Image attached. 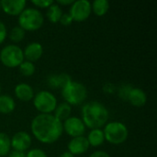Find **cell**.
Returning <instances> with one entry per match:
<instances>
[{
    "instance_id": "6da1fadb",
    "label": "cell",
    "mask_w": 157,
    "mask_h": 157,
    "mask_svg": "<svg viewBox=\"0 0 157 157\" xmlns=\"http://www.w3.org/2000/svg\"><path fill=\"white\" fill-rule=\"evenodd\" d=\"M30 130L33 136L41 144H52L63 134V122L53 114H39L31 121Z\"/></svg>"
},
{
    "instance_id": "7a4b0ae2",
    "label": "cell",
    "mask_w": 157,
    "mask_h": 157,
    "mask_svg": "<svg viewBox=\"0 0 157 157\" xmlns=\"http://www.w3.org/2000/svg\"><path fill=\"white\" fill-rule=\"evenodd\" d=\"M82 121L86 127L94 130L101 129L108 123L109 113L108 109L98 101H90L82 107Z\"/></svg>"
},
{
    "instance_id": "3957f363",
    "label": "cell",
    "mask_w": 157,
    "mask_h": 157,
    "mask_svg": "<svg viewBox=\"0 0 157 157\" xmlns=\"http://www.w3.org/2000/svg\"><path fill=\"white\" fill-rule=\"evenodd\" d=\"M44 17L41 12L34 7L25 8L18 16V26L25 31H35L41 28Z\"/></svg>"
},
{
    "instance_id": "277c9868",
    "label": "cell",
    "mask_w": 157,
    "mask_h": 157,
    "mask_svg": "<svg viewBox=\"0 0 157 157\" xmlns=\"http://www.w3.org/2000/svg\"><path fill=\"white\" fill-rule=\"evenodd\" d=\"M62 96L64 102L70 106H77L84 103L86 99L87 89L83 84L72 81L62 88Z\"/></svg>"
},
{
    "instance_id": "5b68a950",
    "label": "cell",
    "mask_w": 157,
    "mask_h": 157,
    "mask_svg": "<svg viewBox=\"0 0 157 157\" xmlns=\"http://www.w3.org/2000/svg\"><path fill=\"white\" fill-rule=\"evenodd\" d=\"M105 140L114 145L125 143L129 136V131L126 125L121 121H111L105 125L103 130Z\"/></svg>"
},
{
    "instance_id": "8992f818",
    "label": "cell",
    "mask_w": 157,
    "mask_h": 157,
    "mask_svg": "<svg viewBox=\"0 0 157 157\" xmlns=\"http://www.w3.org/2000/svg\"><path fill=\"white\" fill-rule=\"evenodd\" d=\"M24 61L23 50L16 44L5 46L0 52V62L8 68L18 67Z\"/></svg>"
},
{
    "instance_id": "52a82bcc",
    "label": "cell",
    "mask_w": 157,
    "mask_h": 157,
    "mask_svg": "<svg viewBox=\"0 0 157 157\" xmlns=\"http://www.w3.org/2000/svg\"><path fill=\"white\" fill-rule=\"evenodd\" d=\"M33 105L40 114H52L57 107V98L47 90H42L34 95Z\"/></svg>"
},
{
    "instance_id": "ba28073f",
    "label": "cell",
    "mask_w": 157,
    "mask_h": 157,
    "mask_svg": "<svg viewBox=\"0 0 157 157\" xmlns=\"http://www.w3.org/2000/svg\"><path fill=\"white\" fill-rule=\"evenodd\" d=\"M91 12V3L88 0H77L74 1L71 5L69 15L72 17L73 20L82 22L89 17Z\"/></svg>"
},
{
    "instance_id": "9c48e42d",
    "label": "cell",
    "mask_w": 157,
    "mask_h": 157,
    "mask_svg": "<svg viewBox=\"0 0 157 157\" xmlns=\"http://www.w3.org/2000/svg\"><path fill=\"white\" fill-rule=\"evenodd\" d=\"M86 126L80 118L69 117L63 122V131H64L67 135L72 138L84 136L86 132Z\"/></svg>"
},
{
    "instance_id": "30bf717a",
    "label": "cell",
    "mask_w": 157,
    "mask_h": 157,
    "mask_svg": "<svg viewBox=\"0 0 157 157\" xmlns=\"http://www.w3.org/2000/svg\"><path fill=\"white\" fill-rule=\"evenodd\" d=\"M11 148L13 151L25 153L31 146V136L26 132H18L13 135L10 139Z\"/></svg>"
},
{
    "instance_id": "8fae6325",
    "label": "cell",
    "mask_w": 157,
    "mask_h": 157,
    "mask_svg": "<svg viewBox=\"0 0 157 157\" xmlns=\"http://www.w3.org/2000/svg\"><path fill=\"white\" fill-rule=\"evenodd\" d=\"M27 2L25 0H2L0 6L3 11L9 16H19L26 8Z\"/></svg>"
},
{
    "instance_id": "7c38bea8",
    "label": "cell",
    "mask_w": 157,
    "mask_h": 157,
    "mask_svg": "<svg viewBox=\"0 0 157 157\" xmlns=\"http://www.w3.org/2000/svg\"><path fill=\"white\" fill-rule=\"evenodd\" d=\"M67 147H68V152H70L73 155H79L86 153L90 145L87 142L86 137L79 136L75 138H72Z\"/></svg>"
},
{
    "instance_id": "4fadbf2b",
    "label": "cell",
    "mask_w": 157,
    "mask_h": 157,
    "mask_svg": "<svg viewBox=\"0 0 157 157\" xmlns=\"http://www.w3.org/2000/svg\"><path fill=\"white\" fill-rule=\"evenodd\" d=\"M42 53H43V47L40 42L37 41L29 43L23 50L24 59L31 63H34L39 59H40Z\"/></svg>"
},
{
    "instance_id": "5bb4252c",
    "label": "cell",
    "mask_w": 157,
    "mask_h": 157,
    "mask_svg": "<svg viewBox=\"0 0 157 157\" xmlns=\"http://www.w3.org/2000/svg\"><path fill=\"white\" fill-rule=\"evenodd\" d=\"M127 100L134 107H144L147 101V96L145 92L139 87H132L128 95Z\"/></svg>"
},
{
    "instance_id": "9a60e30c",
    "label": "cell",
    "mask_w": 157,
    "mask_h": 157,
    "mask_svg": "<svg viewBox=\"0 0 157 157\" xmlns=\"http://www.w3.org/2000/svg\"><path fill=\"white\" fill-rule=\"evenodd\" d=\"M15 96L21 101H30L34 98V91L31 86L26 83H20L15 86L14 89Z\"/></svg>"
},
{
    "instance_id": "2e32d148",
    "label": "cell",
    "mask_w": 157,
    "mask_h": 157,
    "mask_svg": "<svg viewBox=\"0 0 157 157\" xmlns=\"http://www.w3.org/2000/svg\"><path fill=\"white\" fill-rule=\"evenodd\" d=\"M48 85L53 88H63L67 84L72 82L71 76L65 73H62L60 75H52L48 77Z\"/></svg>"
},
{
    "instance_id": "e0dca14e",
    "label": "cell",
    "mask_w": 157,
    "mask_h": 157,
    "mask_svg": "<svg viewBox=\"0 0 157 157\" xmlns=\"http://www.w3.org/2000/svg\"><path fill=\"white\" fill-rule=\"evenodd\" d=\"M86 139H87L89 145H91L93 147H98V146L102 145L105 142L103 130H101V129L91 130L90 132L88 133Z\"/></svg>"
},
{
    "instance_id": "ac0fdd59",
    "label": "cell",
    "mask_w": 157,
    "mask_h": 157,
    "mask_svg": "<svg viewBox=\"0 0 157 157\" xmlns=\"http://www.w3.org/2000/svg\"><path fill=\"white\" fill-rule=\"evenodd\" d=\"M16 109L14 98L8 95H0V113L9 114Z\"/></svg>"
},
{
    "instance_id": "d6986e66",
    "label": "cell",
    "mask_w": 157,
    "mask_h": 157,
    "mask_svg": "<svg viewBox=\"0 0 157 157\" xmlns=\"http://www.w3.org/2000/svg\"><path fill=\"white\" fill-rule=\"evenodd\" d=\"M53 112H54L53 116L57 120H59L61 122L64 121L69 117H71L70 115H71V112H72V106H70L66 102H63V103L57 105V107H56V109H54Z\"/></svg>"
},
{
    "instance_id": "ffe728a7",
    "label": "cell",
    "mask_w": 157,
    "mask_h": 157,
    "mask_svg": "<svg viewBox=\"0 0 157 157\" xmlns=\"http://www.w3.org/2000/svg\"><path fill=\"white\" fill-rule=\"evenodd\" d=\"M91 9L98 17H103L109 9V3L108 0H95L91 4Z\"/></svg>"
},
{
    "instance_id": "44dd1931",
    "label": "cell",
    "mask_w": 157,
    "mask_h": 157,
    "mask_svg": "<svg viewBox=\"0 0 157 157\" xmlns=\"http://www.w3.org/2000/svg\"><path fill=\"white\" fill-rule=\"evenodd\" d=\"M62 15H63V10H62L61 6L56 3H53L52 6H50L47 9V13H46L47 18L52 23L59 22Z\"/></svg>"
},
{
    "instance_id": "7402d4cb",
    "label": "cell",
    "mask_w": 157,
    "mask_h": 157,
    "mask_svg": "<svg viewBox=\"0 0 157 157\" xmlns=\"http://www.w3.org/2000/svg\"><path fill=\"white\" fill-rule=\"evenodd\" d=\"M11 151L9 136L5 132H0V157L6 156Z\"/></svg>"
},
{
    "instance_id": "603a6c76",
    "label": "cell",
    "mask_w": 157,
    "mask_h": 157,
    "mask_svg": "<svg viewBox=\"0 0 157 157\" xmlns=\"http://www.w3.org/2000/svg\"><path fill=\"white\" fill-rule=\"evenodd\" d=\"M24 37H25V30L22 28H20L19 26H15L10 30L9 39H10V40H12L15 43L21 41L24 39Z\"/></svg>"
},
{
    "instance_id": "cb8c5ba5",
    "label": "cell",
    "mask_w": 157,
    "mask_h": 157,
    "mask_svg": "<svg viewBox=\"0 0 157 157\" xmlns=\"http://www.w3.org/2000/svg\"><path fill=\"white\" fill-rule=\"evenodd\" d=\"M19 72L21 73L22 75L24 76H31L35 73V65L33 63L29 62V61H23L21 64L18 66Z\"/></svg>"
},
{
    "instance_id": "d4e9b609",
    "label": "cell",
    "mask_w": 157,
    "mask_h": 157,
    "mask_svg": "<svg viewBox=\"0 0 157 157\" xmlns=\"http://www.w3.org/2000/svg\"><path fill=\"white\" fill-rule=\"evenodd\" d=\"M32 5H34L37 7L40 8H48L50 6H52L54 2L52 0H31Z\"/></svg>"
},
{
    "instance_id": "484cf974",
    "label": "cell",
    "mask_w": 157,
    "mask_h": 157,
    "mask_svg": "<svg viewBox=\"0 0 157 157\" xmlns=\"http://www.w3.org/2000/svg\"><path fill=\"white\" fill-rule=\"evenodd\" d=\"M132 88V86H131L130 85H123L120 87L119 89V96L120 98H121L122 99L127 100L128 98V95L131 91V89Z\"/></svg>"
},
{
    "instance_id": "4316f807",
    "label": "cell",
    "mask_w": 157,
    "mask_h": 157,
    "mask_svg": "<svg viewBox=\"0 0 157 157\" xmlns=\"http://www.w3.org/2000/svg\"><path fill=\"white\" fill-rule=\"evenodd\" d=\"M26 157H48L46 153L41 150V149H38V148H34L29 150L27 154Z\"/></svg>"
},
{
    "instance_id": "83f0119b",
    "label": "cell",
    "mask_w": 157,
    "mask_h": 157,
    "mask_svg": "<svg viewBox=\"0 0 157 157\" xmlns=\"http://www.w3.org/2000/svg\"><path fill=\"white\" fill-rule=\"evenodd\" d=\"M73 21H74V20H73L72 17L69 15V13H63V15H62L61 19H60L59 22H60L62 25H63V26H69V25L72 24Z\"/></svg>"
},
{
    "instance_id": "f1b7e54d",
    "label": "cell",
    "mask_w": 157,
    "mask_h": 157,
    "mask_svg": "<svg viewBox=\"0 0 157 157\" xmlns=\"http://www.w3.org/2000/svg\"><path fill=\"white\" fill-rule=\"evenodd\" d=\"M7 36V30L6 25L0 20V44H2Z\"/></svg>"
},
{
    "instance_id": "f546056e",
    "label": "cell",
    "mask_w": 157,
    "mask_h": 157,
    "mask_svg": "<svg viewBox=\"0 0 157 157\" xmlns=\"http://www.w3.org/2000/svg\"><path fill=\"white\" fill-rule=\"evenodd\" d=\"M89 157H110V155L105 151H96L91 154Z\"/></svg>"
},
{
    "instance_id": "4dcf8cb0",
    "label": "cell",
    "mask_w": 157,
    "mask_h": 157,
    "mask_svg": "<svg viewBox=\"0 0 157 157\" xmlns=\"http://www.w3.org/2000/svg\"><path fill=\"white\" fill-rule=\"evenodd\" d=\"M7 157H26V154L17 151H10V153L7 155Z\"/></svg>"
},
{
    "instance_id": "1f68e13d",
    "label": "cell",
    "mask_w": 157,
    "mask_h": 157,
    "mask_svg": "<svg viewBox=\"0 0 157 157\" xmlns=\"http://www.w3.org/2000/svg\"><path fill=\"white\" fill-rule=\"evenodd\" d=\"M74 3L73 0H58L57 1V4L59 6H71L72 4Z\"/></svg>"
},
{
    "instance_id": "d6a6232c",
    "label": "cell",
    "mask_w": 157,
    "mask_h": 157,
    "mask_svg": "<svg viewBox=\"0 0 157 157\" xmlns=\"http://www.w3.org/2000/svg\"><path fill=\"white\" fill-rule=\"evenodd\" d=\"M59 157H75V155H73L70 152L66 151V152H63Z\"/></svg>"
},
{
    "instance_id": "836d02e7",
    "label": "cell",
    "mask_w": 157,
    "mask_h": 157,
    "mask_svg": "<svg viewBox=\"0 0 157 157\" xmlns=\"http://www.w3.org/2000/svg\"><path fill=\"white\" fill-rule=\"evenodd\" d=\"M0 95H1V86H0Z\"/></svg>"
},
{
    "instance_id": "e575fe53",
    "label": "cell",
    "mask_w": 157,
    "mask_h": 157,
    "mask_svg": "<svg viewBox=\"0 0 157 157\" xmlns=\"http://www.w3.org/2000/svg\"><path fill=\"white\" fill-rule=\"evenodd\" d=\"M0 9H1V6H0Z\"/></svg>"
}]
</instances>
